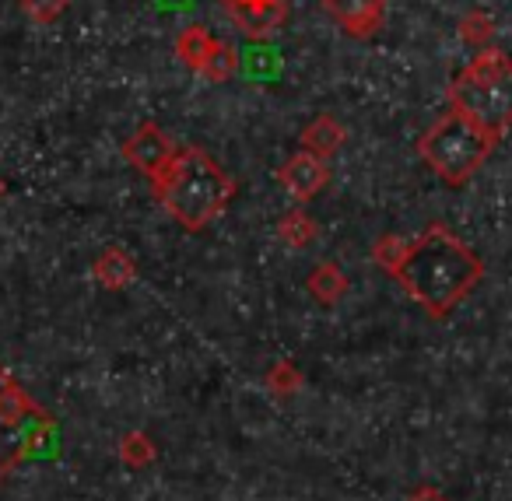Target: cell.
Masks as SVG:
<instances>
[{
    "mask_svg": "<svg viewBox=\"0 0 512 501\" xmlns=\"http://www.w3.org/2000/svg\"><path fill=\"white\" fill-rule=\"evenodd\" d=\"M376 263L432 319H446L484 277L481 256L446 225H428L411 242L386 235L376 242Z\"/></svg>",
    "mask_w": 512,
    "mask_h": 501,
    "instance_id": "6da1fadb",
    "label": "cell"
},
{
    "mask_svg": "<svg viewBox=\"0 0 512 501\" xmlns=\"http://www.w3.org/2000/svg\"><path fill=\"white\" fill-rule=\"evenodd\" d=\"M155 197L176 225H183L186 232H200L228 211L235 183L207 151L183 148L176 151L169 172L155 183Z\"/></svg>",
    "mask_w": 512,
    "mask_h": 501,
    "instance_id": "7a4b0ae2",
    "label": "cell"
},
{
    "mask_svg": "<svg viewBox=\"0 0 512 501\" xmlns=\"http://www.w3.org/2000/svg\"><path fill=\"white\" fill-rule=\"evenodd\" d=\"M449 106L463 120L502 137L512 127V60L498 50H477L449 85Z\"/></svg>",
    "mask_w": 512,
    "mask_h": 501,
    "instance_id": "3957f363",
    "label": "cell"
},
{
    "mask_svg": "<svg viewBox=\"0 0 512 501\" xmlns=\"http://www.w3.org/2000/svg\"><path fill=\"white\" fill-rule=\"evenodd\" d=\"M498 137L481 130L477 123L463 120L460 113L449 109L446 116L432 123L425 130V137L418 141V155L428 162V169L449 186H467L474 179V172L488 162V155L495 151Z\"/></svg>",
    "mask_w": 512,
    "mask_h": 501,
    "instance_id": "277c9868",
    "label": "cell"
},
{
    "mask_svg": "<svg viewBox=\"0 0 512 501\" xmlns=\"http://www.w3.org/2000/svg\"><path fill=\"white\" fill-rule=\"evenodd\" d=\"M53 417L0 365V484L50 438Z\"/></svg>",
    "mask_w": 512,
    "mask_h": 501,
    "instance_id": "5b68a950",
    "label": "cell"
},
{
    "mask_svg": "<svg viewBox=\"0 0 512 501\" xmlns=\"http://www.w3.org/2000/svg\"><path fill=\"white\" fill-rule=\"evenodd\" d=\"M123 151H127V162L134 165L141 176H148L151 186H155L158 179L169 172L172 158H176V148H172V141L155 127V123H144V127H137L134 137L123 144Z\"/></svg>",
    "mask_w": 512,
    "mask_h": 501,
    "instance_id": "8992f818",
    "label": "cell"
},
{
    "mask_svg": "<svg viewBox=\"0 0 512 501\" xmlns=\"http://www.w3.org/2000/svg\"><path fill=\"white\" fill-rule=\"evenodd\" d=\"M323 11L351 39H369L372 32L383 29L386 0H323Z\"/></svg>",
    "mask_w": 512,
    "mask_h": 501,
    "instance_id": "52a82bcc",
    "label": "cell"
},
{
    "mask_svg": "<svg viewBox=\"0 0 512 501\" xmlns=\"http://www.w3.org/2000/svg\"><path fill=\"white\" fill-rule=\"evenodd\" d=\"M278 179H281V186L302 204V200H313L316 193L330 183V165H327V158L313 155V151H299L295 158H288Z\"/></svg>",
    "mask_w": 512,
    "mask_h": 501,
    "instance_id": "ba28073f",
    "label": "cell"
},
{
    "mask_svg": "<svg viewBox=\"0 0 512 501\" xmlns=\"http://www.w3.org/2000/svg\"><path fill=\"white\" fill-rule=\"evenodd\" d=\"M225 11L249 36H271L288 18L285 0H225Z\"/></svg>",
    "mask_w": 512,
    "mask_h": 501,
    "instance_id": "9c48e42d",
    "label": "cell"
},
{
    "mask_svg": "<svg viewBox=\"0 0 512 501\" xmlns=\"http://www.w3.org/2000/svg\"><path fill=\"white\" fill-rule=\"evenodd\" d=\"M92 274H95V281H99L102 288L116 291V288H127V284H134L137 263H134V256H130L127 249L109 246V249H102L99 260L92 263Z\"/></svg>",
    "mask_w": 512,
    "mask_h": 501,
    "instance_id": "30bf717a",
    "label": "cell"
},
{
    "mask_svg": "<svg viewBox=\"0 0 512 501\" xmlns=\"http://www.w3.org/2000/svg\"><path fill=\"white\" fill-rule=\"evenodd\" d=\"M214 43H218V39H214L211 32L204 29V25H190V29L179 32L176 53H179V60L190 67V71L200 74V71H204V64H207V57H211Z\"/></svg>",
    "mask_w": 512,
    "mask_h": 501,
    "instance_id": "8fae6325",
    "label": "cell"
},
{
    "mask_svg": "<svg viewBox=\"0 0 512 501\" xmlns=\"http://www.w3.org/2000/svg\"><path fill=\"white\" fill-rule=\"evenodd\" d=\"M302 144H306V151H313V155L327 158L344 144V127H337L334 116H320V120H313L302 130Z\"/></svg>",
    "mask_w": 512,
    "mask_h": 501,
    "instance_id": "7c38bea8",
    "label": "cell"
},
{
    "mask_svg": "<svg viewBox=\"0 0 512 501\" xmlns=\"http://www.w3.org/2000/svg\"><path fill=\"white\" fill-rule=\"evenodd\" d=\"M348 291V277L337 263H320V267L309 274V295L320 298L323 305L341 302V295Z\"/></svg>",
    "mask_w": 512,
    "mask_h": 501,
    "instance_id": "4fadbf2b",
    "label": "cell"
},
{
    "mask_svg": "<svg viewBox=\"0 0 512 501\" xmlns=\"http://www.w3.org/2000/svg\"><path fill=\"white\" fill-rule=\"evenodd\" d=\"M158 456L155 442H151L144 431H127L120 442V459L130 466V470H144V466H151Z\"/></svg>",
    "mask_w": 512,
    "mask_h": 501,
    "instance_id": "5bb4252c",
    "label": "cell"
},
{
    "mask_svg": "<svg viewBox=\"0 0 512 501\" xmlns=\"http://www.w3.org/2000/svg\"><path fill=\"white\" fill-rule=\"evenodd\" d=\"M278 235L285 239V246L306 249L309 242L316 239V221L309 218V214H302V211H292V214H285V218L278 221Z\"/></svg>",
    "mask_w": 512,
    "mask_h": 501,
    "instance_id": "9a60e30c",
    "label": "cell"
},
{
    "mask_svg": "<svg viewBox=\"0 0 512 501\" xmlns=\"http://www.w3.org/2000/svg\"><path fill=\"white\" fill-rule=\"evenodd\" d=\"M267 389H271L278 400H288V396H295L302 389V372L295 361H278V365H271V372H267Z\"/></svg>",
    "mask_w": 512,
    "mask_h": 501,
    "instance_id": "2e32d148",
    "label": "cell"
},
{
    "mask_svg": "<svg viewBox=\"0 0 512 501\" xmlns=\"http://www.w3.org/2000/svg\"><path fill=\"white\" fill-rule=\"evenodd\" d=\"M235 71H239V53H235V46H228V43H221V39H218L200 74H204L207 81H228Z\"/></svg>",
    "mask_w": 512,
    "mask_h": 501,
    "instance_id": "e0dca14e",
    "label": "cell"
},
{
    "mask_svg": "<svg viewBox=\"0 0 512 501\" xmlns=\"http://www.w3.org/2000/svg\"><path fill=\"white\" fill-rule=\"evenodd\" d=\"M460 36H463V43H470L474 50H481V46L495 36V32H491V18L481 15V11L467 15V18H463V25H460Z\"/></svg>",
    "mask_w": 512,
    "mask_h": 501,
    "instance_id": "ac0fdd59",
    "label": "cell"
},
{
    "mask_svg": "<svg viewBox=\"0 0 512 501\" xmlns=\"http://www.w3.org/2000/svg\"><path fill=\"white\" fill-rule=\"evenodd\" d=\"M22 11L39 25H53L67 11V0H22Z\"/></svg>",
    "mask_w": 512,
    "mask_h": 501,
    "instance_id": "d6986e66",
    "label": "cell"
},
{
    "mask_svg": "<svg viewBox=\"0 0 512 501\" xmlns=\"http://www.w3.org/2000/svg\"><path fill=\"white\" fill-rule=\"evenodd\" d=\"M407 501H449V498L435 484H421V487H414L411 498H407Z\"/></svg>",
    "mask_w": 512,
    "mask_h": 501,
    "instance_id": "ffe728a7",
    "label": "cell"
},
{
    "mask_svg": "<svg viewBox=\"0 0 512 501\" xmlns=\"http://www.w3.org/2000/svg\"><path fill=\"white\" fill-rule=\"evenodd\" d=\"M0 197H4V179H0Z\"/></svg>",
    "mask_w": 512,
    "mask_h": 501,
    "instance_id": "44dd1931",
    "label": "cell"
},
{
    "mask_svg": "<svg viewBox=\"0 0 512 501\" xmlns=\"http://www.w3.org/2000/svg\"><path fill=\"white\" fill-rule=\"evenodd\" d=\"M221 4H225V0H221Z\"/></svg>",
    "mask_w": 512,
    "mask_h": 501,
    "instance_id": "7402d4cb",
    "label": "cell"
}]
</instances>
